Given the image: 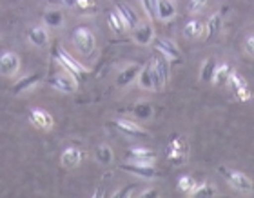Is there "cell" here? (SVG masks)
Returning a JSON list of instances; mask_svg holds the SVG:
<instances>
[{"label": "cell", "instance_id": "1", "mask_svg": "<svg viewBox=\"0 0 254 198\" xmlns=\"http://www.w3.org/2000/svg\"><path fill=\"white\" fill-rule=\"evenodd\" d=\"M53 57H55V60L62 66L64 69L67 71L69 75H73L74 78L78 80V84L84 80L85 76H87V73H89V71H87V67H84L78 60H74L73 55L69 53V51H65L62 46H57V48L53 49Z\"/></svg>", "mask_w": 254, "mask_h": 198}, {"label": "cell", "instance_id": "2", "mask_svg": "<svg viewBox=\"0 0 254 198\" xmlns=\"http://www.w3.org/2000/svg\"><path fill=\"white\" fill-rule=\"evenodd\" d=\"M218 171L225 178V182L234 189V191H238V193H244V195H251L254 191V184L245 173L242 171H236V169H231V167H218Z\"/></svg>", "mask_w": 254, "mask_h": 198}, {"label": "cell", "instance_id": "3", "mask_svg": "<svg viewBox=\"0 0 254 198\" xmlns=\"http://www.w3.org/2000/svg\"><path fill=\"white\" fill-rule=\"evenodd\" d=\"M187 155H189V147H187L186 138L180 134H175L167 145V160L175 166H182V164H186Z\"/></svg>", "mask_w": 254, "mask_h": 198}, {"label": "cell", "instance_id": "4", "mask_svg": "<svg viewBox=\"0 0 254 198\" xmlns=\"http://www.w3.org/2000/svg\"><path fill=\"white\" fill-rule=\"evenodd\" d=\"M73 44L80 53L89 57L96 48V38L89 27H76L73 31Z\"/></svg>", "mask_w": 254, "mask_h": 198}, {"label": "cell", "instance_id": "5", "mask_svg": "<svg viewBox=\"0 0 254 198\" xmlns=\"http://www.w3.org/2000/svg\"><path fill=\"white\" fill-rule=\"evenodd\" d=\"M138 84H140L142 89H147V91H160V89L164 87L158 73L154 69L153 62H147V64L142 67L140 75H138Z\"/></svg>", "mask_w": 254, "mask_h": 198}, {"label": "cell", "instance_id": "6", "mask_svg": "<svg viewBox=\"0 0 254 198\" xmlns=\"http://www.w3.org/2000/svg\"><path fill=\"white\" fill-rule=\"evenodd\" d=\"M48 84L57 91L62 93H74L78 89V80L74 78L73 75H69L67 71L65 73H57V75H51L48 78Z\"/></svg>", "mask_w": 254, "mask_h": 198}, {"label": "cell", "instance_id": "7", "mask_svg": "<svg viewBox=\"0 0 254 198\" xmlns=\"http://www.w3.org/2000/svg\"><path fill=\"white\" fill-rule=\"evenodd\" d=\"M153 42L154 49L160 51V53H164L169 59V62H173V64H182L184 62V55H182L180 48L173 40H169V38H154Z\"/></svg>", "mask_w": 254, "mask_h": 198}, {"label": "cell", "instance_id": "8", "mask_svg": "<svg viewBox=\"0 0 254 198\" xmlns=\"http://www.w3.org/2000/svg\"><path fill=\"white\" fill-rule=\"evenodd\" d=\"M120 169L126 173H131L134 177L140 178H156L158 177V169L153 164H136V162H126L120 164Z\"/></svg>", "mask_w": 254, "mask_h": 198}, {"label": "cell", "instance_id": "9", "mask_svg": "<svg viewBox=\"0 0 254 198\" xmlns=\"http://www.w3.org/2000/svg\"><path fill=\"white\" fill-rule=\"evenodd\" d=\"M126 158L127 162H136V164H153L156 160V153L149 147L136 145V147H129L126 151Z\"/></svg>", "mask_w": 254, "mask_h": 198}, {"label": "cell", "instance_id": "10", "mask_svg": "<svg viewBox=\"0 0 254 198\" xmlns=\"http://www.w3.org/2000/svg\"><path fill=\"white\" fill-rule=\"evenodd\" d=\"M20 69V59L13 51H5L0 55V75L2 76H13Z\"/></svg>", "mask_w": 254, "mask_h": 198}, {"label": "cell", "instance_id": "11", "mask_svg": "<svg viewBox=\"0 0 254 198\" xmlns=\"http://www.w3.org/2000/svg\"><path fill=\"white\" fill-rule=\"evenodd\" d=\"M107 126L113 128L115 131H118V133L127 134V136H145V134H147L136 122L124 120V118H120V120H113V122H109Z\"/></svg>", "mask_w": 254, "mask_h": 198}, {"label": "cell", "instance_id": "12", "mask_svg": "<svg viewBox=\"0 0 254 198\" xmlns=\"http://www.w3.org/2000/svg\"><path fill=\"white\" fill-rule=\"evenodd\" d=\"M29 122L38 129H44V131H49L53 128V117L49 115L46 109H40V107H33L29 111Z\"/></svg>", "mask_w": 254, "mask_h": 198}, {"label": "cell", "instance_id": "13", "mask_svg": "<svg viewBox=\"0 0 254 198\" xmlns=\"http://www.w3.org/2000/svg\"><path fill=\"white\" fill-rule=\"evenodd\" d=\"M140 71H142V66L140 64H131V66H127V67H124L117 75V80H115L117 87H127L129 84H132V82L138 78Z\"/></svg>", "mask_w": 254, "mask_h": 198}, {"label": "cell", "instance_id": "14", "mask_svg": "<svg viewBox=\"0 0 254 198\" xmlns=\"http://www.w3.org/2000/svg\"><path fill=\"white\" fill-rule=\"evenodd\" d=\"M132 40L138 46H149L154 40V27L151 24H138L132 29Z\"/></svg>", "mask_w": 254, "mask_h": 198}, {"label": "cell", "instance_id": "15", "mask_svg": "<svg viewBox=\"0 0 254 198\" xmlns=\"http://www.w3.org/2000/svg\"><path fill=\"white\" fill-rule=\"evenodd\" d=\"M222 26H223V11H216V13H212L209 16V20L203 27V33H205V38L207 40H212V38H216L222 31Z\"/></svg>", "mask_w": 254, "mask_h": 198}, {"label": "cell", "instance_id": "16", "mask_svg": "<svg viewBox=\"0 0 254 198\" xmlns=\"http://www.w3.org/2000/svg\"><path fill=\"white\" fill-rule=\"evenodd\" d=\"M84 160V151L78 149V147H67V149H64L62 156H60V162H62L64 167H67V169H74V167L80 166V162Z\"/></svg>", "mask_w": 254, "mask_h": 198}, {"label": "cell", "instance_id": "17", "mask_svg": "<svg viewBox=\"0 0 254 198\" xmlns=\"http://www.w3.org/2000/svg\"><path fill=\"white\" fill-rule=\"evenodd\" d=\"M153 66H154V69H156V73H158L162 84L165 86V84L169 82V75H171V62H169V59H167L164 53L156 51V55H154V59H153Z\"/></svg>", "mask_w": 254, "mask_h": 198}, {"label": "cell", "instance_id": "18", "mask_svg": "<svg viewBox=\"0 0 254 198\" xmlns=\"http://www.w3.org/2000/svg\"><path fill=\"white\" fill-rule=\"evenodd\" d=\"M40 80H42V75H40V73H31V75L22 76L20 80L15 82V86H13L11 93H13L15 97H18V95H22L24 91H29V89H33V87L37 86Z\"/></svg>", "mask_w": 254, "mask_h": 198}, {"label": "cell", "instance_id": "19", "mask_svg": "<svg viewBox=\"0 0 254 198\" xmlns=\"http://www.w3.org/2000/svg\"><path fill=\"white\" fill-rule=\"evenodd\" d=\"M115 9L122 15V18H124V22H126V26H127V29H134V27L140 24V18H138V15H136V11L132 9L131 5H127L126 2H117V5H115Z\"/></svg>", "mask_w": 254, "mask_h": 198}, {"label": "cell", "instance_id": "20", "mask_svg": "<svg viewBox=\"0 0 254 198\" xmlns=\"http://www.w3.org/2000/svg\"><path fill=\"white\" fill-rule=\"evenodd\" d=\"M27 38H29V42H31L35 48H44V46H48V42H49L48 29L44 26L31 27V29L27 31Z\"/></svg>", "mask_w": 254, "mask_h": 198}, {"label": "cell", "instance_id": "21", "mask_svg": "<svg viewBox=\"0 0 254 198\" xmlns=\"http://www.w3.org/2000/svg\"><path fill=\"white\" fill-rule=\"evenodd\" d=\"M233 66L227 64V62H223V64H218L216 67V73H214V78H212V84L218 87L222 86H227L229 82V76H231V73H233Z\"/></svg>", "mask_w": 254, "mask_h": 198}, {"label": "cell", "instance_id": "22", "mask_svg": "<svg viewBox=\"0 0 254 198\" xmlns=\"http://www.w3.org/2000/svg\"><path fill=\"white\" fill-rule=\"evenodd\" d=\"M216 67H218V60L216 59H207L205 62L201 64L200 80L203 82V84H212V78H214Z\"/></svg>", "mask_w": 254, "mask_h": 198}, {"label": "cell", "instance_id": "23", "mask_svg": "<svg viewBox=\"0 0 254 198\" xmlns=\"http://www.w3.org/2000/svg\"><path fill=\"white\" fill-rule=\"evenodd\" d=\"M203 29L205 27H203V24L198 18H190L184 26V37L189 38V40H196V38H200L203 35Z\"/></svg>", "mask_w": 254, "mask_h": 198}, {"label": "cell", "instance_id": "24", "mask_svg": "<svg viewBox=\"0 0 254 198\" xmlns=\"http://www.w3.org/2000/svg\"><path fill=\"white\" fill-rule=\"evenodd\" d=\"M176 15V5L173 0H158V7H156V16L160 20H171Z\"/></svg>", "mask_w": 254, "mask_h": 198}, {"label": "cell", "instance_id": "25", "mask_svg": "<svg viewBox=\"0 0 254 198\" xmlns=\"http://www.w3.org/2000/svg\"><path fill=\"white\" fill-rule=\"evenodd\" d=\"M132 117L138 118V120H149L153 117V106L149 102H138L131 107Z\"/></svg>", "mask_w": 254, "mask_h": 198}, {"label": "cell", "instance_id": "26", "mask_svg": "<svg viewBox=\"0 0 254 198\" xmlns=\"http://www.w3.org/2000/svg\"><path fill=\"white\" fill-rule=\"evenodd\" d=\"M189 197H192V198H212V197H216V188L209 182L198 184V186H196V188L189 193Z\"/></svg>", "mask_w": 254, "mask_h": 198}, {"label": "cell", "instance_id": "27", "mask_svg": "<svg viewBox=\"0 0 254 198\" xmlns=\"http://www.w3.org/2000/svg\"><path fill=\"white\" fill-rule=\"evenodd\" d=\"M107 24H109V27H111L115 33H124L127 29V26H126V22H124L122 15H120L117 9L109 11V15H107Z\"/></svg>", "mask_w": 254, "mask_h": 198}, {"label": "cell", "instance_id": "28", "mask_svg": "<svg viewBox=\"0 0 254 198\" xmlns=\"http://www.w3.org/2000/svg\"><path fill=\"white\" fill-rule=\"evenodd\" d=\"M95 158H96V162H100V164H104V166H109V164L113 162V158H115V155H113V149L109 147V145L102 144L96 147Z\"/></svg>", "mask_w": 254, "mask_h": 198}, {"label": "cell", "instance_id": "29", "mask_svg": "<svg viewBox=\"0 0 254 198\" xmlns=\"http://www.w3.org/2000/svg\"><path fill=\"white\" fill-rule=\"evenodd\" d=\"M44 22H46L49 27H60L64 24V13L59 9L44 11Z\"/></svg>", "mask_w": 254, "mask_h": 198}, {"label": "cell", "instance_id": "30", "mask_svg": "<svg viewBox=\"0 0 254 198\" xmlns=\"http://www.w3.org/2000/svg\"><path fill=\"white\" fill-rule=\"evenodd\" d=\"M227 86L231 87L234 93H238V91H242V89H247V87H249V86H247V80H245V76L240 75L238 71H233V73H231Z\"/></svg>", "mask_w": 254, "mask_h": 198}, {"label": "cell", "instance_id": "31", "mask_svg": "<svg viewBox=\"0 0 254 198\" xmlns=\"http://www.w3.org/2000/svg\"><path fill=\"white\" fill-rule=\"evenodd\" d=\"M196 186H198V182H196L190 175H184V177H180V180H178V191H184V193H187V195H189Z\"/></svg>", "mask_w": 254, "mask_h": 198}, {"label": "cell", "instance_id": "32", "mask_svg": "<svg viewBox=\"0 0 254 198\" xmlns=\"http://www.w3.org/2000/svg\"><path fill=\"white\" fill-rule=\"evenodd\" d=\"M73 9H76L78 13H93L96 11V5L93 0H74Z\"/></svg>", "mask_w": 254, "mask_h": 198}, {"label": "cell", "instance_id": "33", "mask_svg": "<svg viewBox=\"0 0 254 198\" xmlns=\"http://www.w3.org/2000/svg\"><path fill=\"white\" fill-rule=\"evenodd\" d=\"M209 0H189V4H187V9H189L190 15H198L201 11L205 9V5Z\"/></svg>", "mask_w": 254, "mask_h": 198}, {"label": "cell", "instance_id": "34", "mask_svg": "<svg viewBox=\"0 0 254 198\" xmlns=\"http://www.w3.org/2000/svg\"><path fill=\"white\" fill-rule=\"evenodd\" d=\"M143 11L147 13L149 18H158L156 16V7H158V0H142Z\"/></svg>", "mask_w": 254, "mask_h": 198}, {"label": "cell", "instance_id": "35", "mask_svg": "<svg viewBox=\"0 0 254 198\" xmlns=\"http://www.w3.org/2000/svg\"><path fill=\"white\" fill-rule=\"evenodd\" d=\"M244 48H245V53H247L249 57H253V59H254V35H249V37L245 38Z\"/></svg>", "mask_w": 254, "mask_h": 198}, {"label": "cell", "instance_id": "36", "mask_svg": "<svg viewBox=\"0 0 254 198\" xmlns=\"http://www.w3.org/2000/svg\"><path fill=\"white\" fill-rule=\"evenodd\" d=\"M234 95H236V98H238V100H242V102L253 98V95H251V91H249V87H247V89H242V91H238V93H234Z\"/></svg>", "mask_w": 254, "mask_h": 198}, {"label": "cell", "instance_id": "37", "mask_svg": "<svg viewBox=\"0 0 254 198\" xmlns=\"http://www.w3.org/2000/svg\"><path fill=\"white\" fill-rule=\"evenodd\" d=\"M132 189H136V186H127V188H124L120 193H117L115 195V198H126V197H129V191H132Z\"/></svg>", "mask_w": 254, "mask_h": 198}, {"label": "cell", "instance_id": "38", "mask_svg": "<svg viewBox=\"0 0 254 198\" xmlns=\"http://www.w3.org/2000/svg\"><path fill=\"white\" fill-rule=\"evenodd\" d=\"M140 197L145 198V197H158V195L154 193V189H145V193H142Z\"/></svg>", "mask_w": 254, "mask_h": 198}]
</instances>
